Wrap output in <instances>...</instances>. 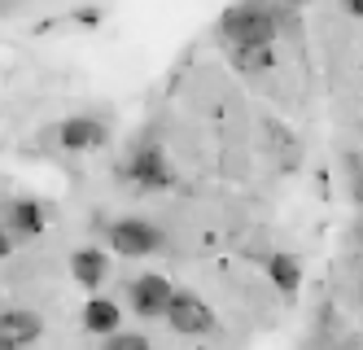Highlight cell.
<instances>
[{
  "instance_id": "6da1fadb",
  "label": "cell",
  "mask_w": 363,
  "mask_h": 350,
  "mask_svg": "<svg viewBox=\"0 0 363 350\" xmlns=\"http://www.w3.org/2000/svg\"><path fill=\"white\" fill-rule=\"evenodd\" d=\"M284 31V5L276 0H232L219 13L223 44H276Z\"/></svg>"
},
{
  "instance_id": "7a4b0ae2",
  "label": "cell",
  "mask_w": 363,
  "mask_h": 350,
  "mask_svg": "<svg viewBox=\"0 0 363 350\" xmlns=\"http://www.w3.org/2000/svg\"><path fill=\"white\" fill-rule=\"evenodd\" d=\"M123 184H132L140 188V193H158V188H171L175 184V167H171V158L158 141H140L132 145V153H127V163H123Z\"/></svg>"
},
{
  "instance_id": "3957f363",
  "label": "cell",
  "mask_w": 363,
  "mask_h": 350,
  "mask_svg": "<svg viewBox=\"0 0 363 350\" xmlns=\"http://www.w3.org/2000/svg\"><path fill=\"white\" fill-rule=\"evenodd\" d=\"M106 246L123 258H145V254H158L167 246V232L153 224V219H140V214H127V219H114L106 228Z\"/></svg>"
},
{
  "instance_id": "277c9868",
  "label": "cell",
  "mask_w": 363,
  "mask_h": 350,
  "mask_svg": "<svg viewBox=\"0 0 363 350\" xmlns=\"http://www.w3.org/2000/svg\"><path fill=\"white\" fill-rule=\"evenodd\" d=\"M162 319L179 337H206V333H215V311H211V302H201L197 293H175Z\"/></svg>"
},
{
  "instance_id": "5b68a950",
  "label": "cell",
  "mask_w": 363,
  "mask_h": 350,
  "mask_svg": "<svg viewBox=\"0 0 363 350\" xmlns=\"http://www.w3.org/2000/svg\"><path fill=\"white\" fill-rule=\"evenodd\" d=\"M171 298H175V289H171V280L158 276V272L132 280V289H127V302H132V311H136L140 319H162L167 307H171Z\"/></svg>"
},
{
  "instance_id": "8992f818",
  "label": "cell",
  "mask_w": 363,
  "mask_h": 350,
  "mask_svg": "<svg viewBox=\"0 0 363 350\" xmlns=\"http://www.w3.org/2000/svg\"><path fill=\"white\" fill-rule=\"evenodd\" d=\"M110 141V127L92 119V114H70L62 127H57V145L70 149V153H88V149H101Z\"/></svg>"
},
{
  "instance_id": "52a82bcc",
  "label": "cell",
  "mask_w": 363,
  "mask_h": 350,
  "mask_svg": "<svg viewBox=\"0 0 363 350\" xmlns=\"http://www.w3.org/2000/svg\"><path fill=\"white\" fill-rule=\"evenodd\" d=\"M44 337V319L27 307H9V311H0V346H35Z\"/></svg>"
},
{
  "instance_id": "ba28073f",
  "label": "cell",
  "mask_w": 363,
  "mask_h": 350,
  "mask_svg": "<svg viewBox=\"0 0 363 350\" xmlns=\"http://www.w3.org/2000/svg\"><path fill=\"white\" fill-rule=\"evenodd\" d=\"M0 228H5L13 241H31V236L44 232V206L35 197H13L5 206V224H0Z\"/></svg>"
},
{
  "instance_id": "9c48e42d",
  "label": "cell",
  "mask_w": 363,
  "mask_h": 350,
  "mask_svg": "<svg viewBox=\"0 0 363 350\" xmlns=\"http://www.w3.org/2000/svg\"><path fill=\"white\" fill-rule=\"evenodd\" d=\"M70 280H74V285H84L88 293H96L101 285L110 280V254H106V250H96V246L74 250V254H70Z\"/></svg>"
},
{
  "instance_id": "30bf717a",
  "label": "cell",
  "mask_w": 363,
  "mask_h": 350,
  "mask_svg": "<svg viewBox=\"0 0 363 350\" xmlns=\"http://www.w3.org/2000/svg\"><path fill=\"white\" fill-rule=\"evenodd\" d=\"M118 324H123V311H118L114 298H101V293H92V298L84 302V329H88V333L110 337V333H118Z\"/></svg>"
},
{
  "instance_id": "8fae6325",
  "label": "cell",
  "mask_w": 363,
  "mask_h": 350,
  "mask_svg": "<svg viewBox=\"0 0 363 350\" xmlns=\"http://www.w3.org/2000/svg\"><path fill=\"white\" fill-rule=\"evenodd\" d=\"M223 48H228V62L241 75H263L276 66V44H223Z\"/></svg>"
},
{
  "instance_id": "7c38bea8",
  "label": "cell",
  "mask_w": 363,
  "mask_h": 350,
  "mask_svg": "<svg viewBox=\"0 0 363 350\" xmlns=\"http://www.w3.org/2000/svg\"><path fill=\"white\" fill-rule=\"evenodd\" d=\"M267 276H272V285L284 293V298H294L298 285H302V267H298L294 254H272L267 258Z\"/></svg>"
},
{
  "instance_id": "4fadbf2b",
  "label": "cell",
  "mask_w": 363,
  "mask_h": 350,
  "mask_svg": "<svg viewBox=\"0 0 363 350\" xmlns=\"http://www.w3.org/2000/svg\"><path fill=\"white\" fill-rule=\"evenodd\" d=\"M101 350H153V341L145 337V333H110L106 337V346H101Z\"/></svg>"
},
{
  "instance_id": "5bb4252c",
  "label": "cell",
  "mask_w": 363,
  "mask_h": 350,
  "mask_svg": "<svg viewBox=\"0 0 363 350\" xmlns=\"http://www.w3.org/2000/svg\"><path fill=\"white\" fill-rule=\"evenodd\" d=\"M9 254H13V236L0 228V258H9Z\"/></svg>"
},
{
  "instance_id": "9a60e30c",
  "label": "cell",
  "mask_w": 363,
  "mask_h": 350,
  "mask_svg": "<svg viewBox=\"0 0 363 350\" xmlns=\"http://www.w3.org/2000/svg\"><path fill=\"white\" fill-rule=\"evenodd\" d=\"M342 9H346L350 18H363V0H342Z\"/></svg>"
},
{
  "instance_id": "2e32d148",
  "label": "cell",
  "mask_w": 363,
  "mask_h": 350,
  "mask_svg": "<svg viewBox=\"0 0 363 350\" xmlns=\"http://www.w3.org/2000/svg\"><path fill=\"white\" fill-rule=\"evenodd\" d=\"M284 9H302V5H311V0H280Z\"/></svg>"
},
{
  "instance_id": "e0dca14e",
  "label": "cell",
  "mask_w": 363,
  "mask_h": 350,
  "mask_svg": "<svg viewBox=\"0 0 363 350\" xmlns=\"http://www.w3.org/2000/svg\"><path fill=\"white\" fill-rule=\"evenodd\" d=\"M354 197L363 202V171H359V184H354Z\"/></svg>"
},
{
  "instance_id": "ac0fdd59",
  "label": "cell",
  "mask_w": 363,
  "mask_h": 350,
  "mask_svg": "<svg viewBox=\"0 0 363 350\" xmlns=\"http://www.w3.org/2000/svg\"><path fill=\"white\" fill-rule=\"evenodd\" d=\"M359 298H363V280H359Z\"/></svg>"
},
{
  "instance_id": "d6986e66",
  "label": "cell",
  "mask_w": 363,
  "mask_h": 350,
  "mask_svg": "<svg viewBox=\"0 0 363 350\" xmlns=\"http://www.w3.org/2000/svg\"><path fill=\"white\" fill-rule=\"evenodd\" d=\"M0 350H13V346H0Z\"/></svg>"
}]
</instances>
